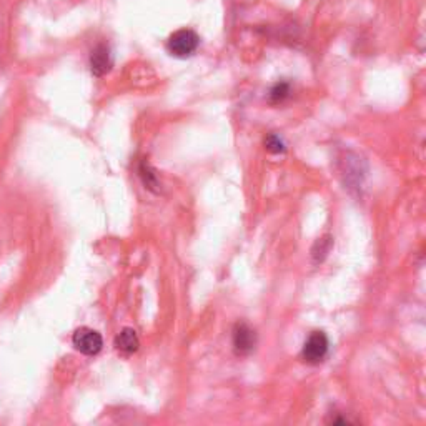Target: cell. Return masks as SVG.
Instances as JSON below:
<instances>
[{"mask_svg":"<svg viewBox=\"0 0 426 426\" xmlns=\"http://www.w3.org/2000/svg\"><path fill=\"white\" fill-rule=\"evenodd\" d=\"M200 47V36L192 28H180L167 41V51L177 58H188Z\"/></svg>","mask_w":426,"mask_h":426,"instance_id":"1","label":"cell"},{"mask_svg":"<svg viewBox=\"0 0 426 426\" xmlns=\"http://www.w3.org/2000/svg\"><path fill=\"white\" fill-rule=\"evenodd\" d=\"M72 343L77 351L87 356H95L103 348L102 335L97 330L88 328V326H82V328L76 330V333L72 336Z\"/></svg>","mask_w":426,"mask_h":426,"instance_id":"2","label":"cell"},{"mask_svg":"<svg viewBox=\"0 0 426 426\" xmlns=\"http://www.w3.org/2000/svg\"><path fill=\"white\" fill-rule=\"evenodd\" d=\"M328 338H326L323 331H313L305 341L301 356H303L306 363L316 365L320 363V361H323L326 353H328Z\"/></svg>","mask_w":426,"mask_h":426,"instance_id":"3","label":"cell"},{"mask_svg":"<svg viewBox=\"0 0 426 426\" xmlns=\"http://www.w3.org/2000/svg\"><path fill=\"white\" fill-rule=\"evenodd\" d=\"M113 57L107 43H98L90 53V72L93 77H103L112 71Z\"/></svg>","mask_w":426,"mask_h":426,"instance_id":"4","label":"cell"},{"mask_svg":"<svg viewBox=\"0 0 426 426\" xmlns=\"http://www.w3.org/2000/svg\"><path fill=\"white\" fill-rule=\"evenodd\" d=\"M256 336L249 325L239 323L234 328V348L237 355H249L255 348Z\"/></svg>","mask_w":426,"mask_h":426,"instance_id":"5","label":"cell"},{"mask_svg":"<svg viewBox=\"0 0 426 426\" xmlns=\"http://www.w3.org/2000/svg\"><path fill=\"white\" fill-rule=\"evenodd\" d=\"M140 346V340H138L137 331L133 328H123L115 338V348L125 355L135 353Z\"/></svg>","mask_w":426,"mask_h":426,"instance_id":"6","label":"cell"},{"mask_svg":"<svg viewBox=\"0 0 426 426\" xmlns=\"http://www.w3.org/2000/svg\"><path fill=\"white\" fill-rule=\"evenodd\" d=\"M138 175H140V178L143 180V185H145L148 190H157V187L160 185L155 170H153V168L148 165L147 162L140 163V168H138Z\"/></svg>","mask_w":426,"mask_h":426,"instance_id":"7","label":"cell"},{"mask_svg":"<svg viewBox=\"0 0 426 426\" xmlns=\"http://www.w3.org/2000/svg\"><path fill=\"white\" fill-rule=\"evenodd\" d=\"M290 95V85L286 82H280L270 90V100L274 103H281Z\"/></svg>","mask_w":426,"mask_h":426,"instance_id":"8","label":"cell"},{"mask_svg":"<svg viewBox=\"0 0 426 426\" xmlns=\"http://www.w3.org/2000/svg\"><path fill=\"white\" fill-rule=\"evenodd\" d=\"M265 148L270 153H284L286 150L285 142L281 140L279 135H275V133H270V135L265 138Z\"/></svg>","mask_w":426,"mask_h":426,"instance_id":"9","label":"cell"}]
</instances>
